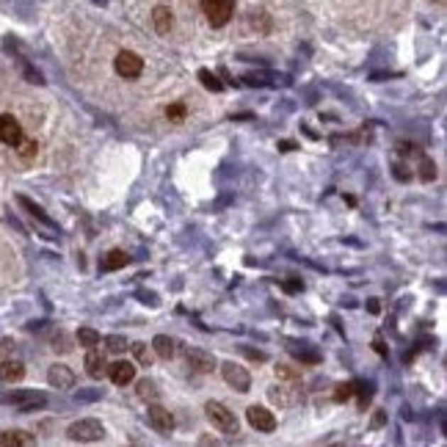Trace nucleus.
Masks as SVG:
<instances>
[{
	"instance_id": "1",
	"label": "nucleus",
	"mask_w": 447,
	"mask_h": 447,
	"mask_svg": "<svg viewBox=\"0 0 447 447\" xmlns=\"http://www.w3.org/2000/svg\"><path fill=\"white\" fill-rule=\"evenodd\" d=\"M199 3H202V11L213 28L226 25L235 14V0H199Z\"/></svg>"
},
{
	"instance_id": "2",
	"label": "nucleus",
	"mask_w": 447,
	"mask_h": 447,
	"mask_svg": "<svg viewBox=\"0 0 447 447\" xmlns=\"http://www.w3.org/2000/svg\"><path fill=\"white\" fill-rule=\"evenodd\" d=\"M204 412H207V420L213 422L221 434H238V420H235V414L224 406V403H216V400H210L207 406H204Z\"/></svg>"
},
{
	"instance_id": "3",
	"label": "nucleus",
	"mask_w": 447,
	"mask_h": 447,
	"mask_svg": "<svg viewBox=\"0 0 447 447\" xmlns=\"http://www.w3.org/2000/svg\"><path fill=\"white\" fill-rule=\"evenodd\" d=\"M102 436H105V428L97 420H80L70 425V439L74 442H97Z\"/></svg>"
},
{
	"instance_id": "4",
	"label": "nucleus",
	"mask_w": 447,
	"mask_h": 447,
	"mask_svg": "<svg viewBox=\"0 0 447 447\" xmlns=\"http://www.w3.org/2000/svg\"><path fill=\"white\" fill-rule=\"evenodd\" d=\"M114 70L127 77V80H133V77H138V74L144 72V61L136 55V53H130V50H122L116 58H114Z\"/></svg>"
},
{
	"instance_id": "5",
	"label": "nucleus",
	"mask_w": 447,
	"mask_h": 447,
	"mask_svg": "<svg viewBox=\"0 0 447 447\" xmlns=\"http://www.w3.org/2000/svg\"><path fill=\"white\" fill-rule=\"evenodd\" d=\"M23 138V124L17 122L11 114H0V141L6 147H17Z\"/></svg>"
},
{
	"instance_id": "6",
	"label": "nucleus",
	"mask_w": 447,
	"mask_h": 447,
	"mask_svg": "<svg viewBox=\"0 0 447 447\" xmlns=\"http://www.w3.org/2000/svg\"><path fill=\"white\" fill-rule=\"evenodd\" d=\"M246 420L251 428H257V431H263V434H271L273 428H276V417H273V412L268 409H263V406H251L246 412Z\"/></svg>"
},
{
	"instance_id": "7",
	"label": "nucleus",
	"mask_w": 447,
	"mask_h": 447,
	"mask_svg": "<svg viewBox=\"0 0 447 447\" xmlns=\"http://www.w3.org/2000/svg\"><path fill=\"white\" fill-rule=\"evenodd\" d=\"M149 422H152V428L160 431V434H169L174 428V417L163 406H152V409H149Z\"/></svg>"
},
{
	"instance_id": "8",
	"label": "nucleus",
	"mask_w": 447,
	"mask_h": 447,
	"mask_svg": "<svg viewBox=\"0 0 447 447\" xmlns=\"http://www.w3.org/2000/svg\"><path fill=\"white\" fill-rule=\"evenodd\" d=\"M224 378L229 381V384H235V390H241V392H246L248 390V372L243 368H238V365H232V362H226L224 365Z\"/></svg>"
},
{
	"instance_id": "9",
	"label": "nucleus",
	"mask_w": 447,
	"mask_h": 447,
	"mask_svg": "<svg viewBox=\"0 0 447 447\" xmlns=\"http://www.w3.org/2000/svg\"><path fill=\"white\" fill-rule=\"evenodd\" d=\"M48 378H50V384L53 387H58V390H70L74 384V375L64 365H53L50 368V372H48Z\"/></svg>"
},
{
	"instance_id": "10",
	"label": "nucleus",
	"mask_w": 447,
	"mask_h": 447,
	"mask_svg": "<svg viewBox=\"0 0 447 447\" xmlns=\"http://www.w3.org/2000/svg\"><path fill=\"white\" fill-rule=\"evenodd\" d=\"M111 378H114V384H130L133 378H136V368H133V362H116V365H111Z\"/></svg>"
},
{
	"instance_id": "11",
	"label": "nucleus",
	"mask_w": 447,
	"mask_h": 447,
	"mask_svg": "<svg viewBox=\"0 0 447 447\" xmlns=\"http://www.w3.org/2000/svg\"><path fill=\"white\" fill-rule=\"evenodd\" d=\"M105 356L99 353V351H89L86 353V372L92 375V378H102V372H105Z\"/></svg>"
},
{
	"instance_id": "12",
	"label": "nucleus",
	"mask_w": 447,
	"mask_h": 447,
	"mask_svg": "<svg viewBox=\"0 0 447 447\" xmlns=\"http://www.w3.org/2000/svg\"><path fill=\"white\" fill-rule=\"evenodd\" d=\"M23 375H25L23 362H11V359H9V362H0V378H3V381L11 384V381H20Z\"/></svg>"
},
{
	"instance_id": "13",
	"label": "nucleus",
	"mask_w": 447,
	"mask_h": 447,
	"mask_svg": "<svg viewBox=\"0 0 447 447\" xmlns=\"http://www.w3.org/2000/svg\"><path fill=\"white\" fill-rule=\"evenodd\" d=\"M155 351H158L160 359H172L174 353H177V343H174L172 337H166V334H158L155 337Z\"/></svg>"
},
{
	"instance_id": "14",
	"label": "nucleus",
	"mask_w": 447,
	"mask_h": 447,
	"mask_svg": "<svg viewBox=\"0 0 447 447\" xmlns=\"http://www.w3.org/2000/svg\"><path fill=\"white\" fill-rule=\"evenodd\" d=\"M0 445H33V436H28L25 431H3Z\"/></svg>"
},
{
	"instance_id": "15",
	"label": "nucleus",
	"mask_w": 447,
	"mask_h": 447,
	"mask_svg": "<svg viewBox=\"0 0 447 447\" xmlns=\"http://www.w3.org/2000/svg\"><path fill=\"white\" fill-rule=\"evenodd\" d=\"M130 263V257L124 254V251H111L105 260H102V271H116V268H122V265H127Z\"/></svg>"
},
{
	"instance_id": "16",
	"label": "nucleus",
	"mask_w": 447,
	"mask_h": 447,
	"mask_svg": "<svg viewBox=\"0 0 447 447\" xmlns=\"http://www.w3.org/2000/svg\"><path fill=\"white\" fill-rule=\"evenodd\" d=\"M188 362H191V365H194L197 370H202V372L213 370V365H216V362H213L210 356H204L202 351H191V353H188Z\"/></svg>"
},
{
	"instance_id": "17",
	"label": "nucleus",
	"mask_w": 447,
	"mask_h": 447,
	"mask_svg": "<svg viewBox=\"0 0 447 447\" xmlns=\"http://www.w3.org/2000/svg\"><path fill=\"white\" fill-rule=\"evenodd\" d=\"M152 17H155V28H158L160 33H166V31L172 28V11H169V9H163V6H158Z\"/></svg>"
},
{
	"instance_id": "18",
	"label": "nucleus",
	"mask_w": 447,
	"mask_h": 447,
	"mask_svg": "<svg viewBox=\"0 0 447 447\" xmlns=\"http://www.w3.org/2000/svg\"><path fill=\"white\" fill-rule=\"evenodd\" d=\"M77 340H80V343H83V346H97L99 343V334L97 331H92V329H80V331H77Z\"/></svg>"
},
{
	"instance_id": "19",
	"label": "nucleus",
	"mask_w": 447,
	"mask_h": 447,
	"mask_svg": "<svg viewBox=\"0 0 447 447\" xmlns=\"http://www.w3.org/2000/svg\"><path fill=\"white\" fill-rule=\"evenodd\" d=\"M105 343H108V348H111V351H116V353H119V351H124V348H127V343H124V337H116V334H111V337H105Z\"/></svg>"
},
{
	"instance_id": "20",
	"label": "nucleus",
	"mask_w": 447,
	"mask_h": 447,
	"mask_svg": "<svg viewBox=\"0 0 447 447\" xmlns=\"http://www.w3.org/2000/svg\"><path fill=\"white\" fill-rule=\"evenodd\" d=\"M166 116H169V119H182V116H185V105H182V102H174V105H169Z\"/></svg>"
},
{
	"instance_id": "21",
	"label": "nucleus",
	"mask_w": 447,
	"mask_h": 447,
	"mask_svg": "<svg viewBox=\"0 0 447 447\" xmlns=\"http://www.w3.org/2000/svg\"><path fill=\"white\" fill-rule=\"evenodd\" d=\"M17 152H20L23 158H31V155L36 152V144H33V141H25V138H20V144H17Z\"/></svg>"
},
{
	"instance_id": "22",
	"label": "nucleus",
	"mask_w": 447,
	"mask_h": 447,
	"mask_svg": "<svg viewBox=\"0 0 447 447\" xmlns=\"http://www.w3.org/2000/svg\"><path fill=\"white\" fill-rule=\"evenodd\" d=\"M138 395L155 397V384H152V381H141V384H138Z\"/></svg>"
},
{
	"instance_id": "23",
	"label": "nucleus",
	"mask_w": 447,
	"mask_h": 447,
	"mask_svg": "<svg viewBox=\"0 0 447 447\" xmlns=\"http://www.w3.org/2000/svg\"><path fill=\"white\" fill-rule=\"evenodd\" d=\"M202 80H204L207 89H216V92L221 89V83H216V77H210V72H202Z\"/></svg>"
},
{
	"instance_id": "24",
	"label": "nucleus",
	"mask_w": 447,
	"mask_h": 447,
	"mask_svg": "<svg viewBox=\"0 0 447 447\" xmlns=\"http://www.w3.org/2000/svg\"><path fill=\"white\" fill-rule=\"evenodd\" d=\"M136 356H138V362H149V351H147L144 346H141V343L136 346Z\"/></svg>"
},
{
	"instance_id": "25",
	"label": "nucleus",
	"mask_w": 447,
	"mask_h": 447,
	"mask_svg": "<svg viewBox=\"0 0 447 447\" xmlns=\"http://www.w3.org/2000/svg\"><path fill=\"white\" fill-rule=\"evenodd\" d=\"M351 392H353V387H351V384H343V387H340V392H337V400H346V397H351Z\"/></svg>"
}]
</instances>
